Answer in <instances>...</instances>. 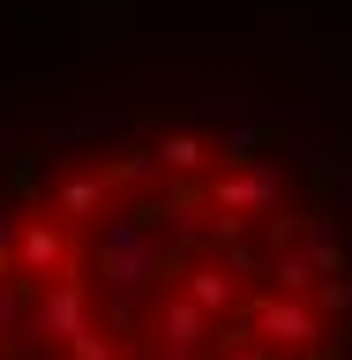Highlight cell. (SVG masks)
I'll use <instances>...</instances> for the list:
<instances>
[{
	"instance_id": "obj_1",
	"label": "cell",
	"mask_w": 352,
	"mask_h": 360,
	"mask_svg": "<svg viewBox=\"0 0 352 360\" xmlns=\"http://www.w3.org/2000/svg\"><path fill=\"white\" fill-rule=\"evenodd\" d=\"M352 255L218 128H120L0 202V360H345Z\"/></svg>"
}]
</instances>
